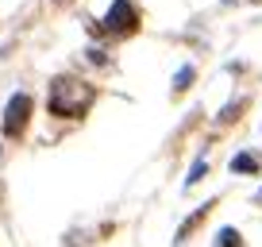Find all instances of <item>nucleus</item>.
Here are the masks:
<instances>
[{
    "mask_svg": "<svg viewBox=\"0 0 262 247\" xmlns=\"http://www.w3.org/2000/svg\"><path fill=\"white\" fill-rule=\"evenodd\" d=\"M93 100H97V89L77 77H54V85H50V112L62 120H81L93 108Z\"/></svg>",
    "mask_w": 262,
    "mask_h": 247,
    "instance_id": "obj_1",
    "label": "nucleus"
},
{
    "mask_svg": "<svg viewBox=\"0 0 262 247\" xmlns=\"http://www.w3.org/2000/svg\"><path fill=\"white\" fill-rule=\"evenodd\" d=\"M35 112V100L27 97V93H12L8 108H4V120H0V128H4V139H19L27 128V120H31Z\"/></svg>",
    "mask_w": 262,
    "mask_h": 247,
    "instance_id": "obj_2",
    "label": "nucleus"
},
{
    "mask_svg": "<svg viewBox=\"0 0 262 247\" xmlns=\"http://www.w3.org/2000/svg\"><path fill=\"white\" fill-rule=\"evenodd\" d=\"M104 27L112 35H135L139 31V12H135V4H131V0H116L112 8H108V16H104Z\"/></svg>",
    "mask_w": 262,
    "mask_h": 247,
    "instance_id": "obj_3",
    "label": "nucleus"
},
{
    "mask_svg": "<svg viewBox=\"0 0 262 247\" xmlns=\"http://www.w3.org/2000/svg\"><path fill=\"white\" fill-rule=\"evenodd\" d=\"M212 205H216V201H208V205H201V209H196V213L189 216L185 224H181V232H178V243H185V239H189V232H196V228H201V220H205V216L212 213Z\"/></svg>",
    "mask_w": 262,
    "mask_h": 247,
    "instance_id": "obj_4",
    "label": "nucleus"
},
{
    "mask_svg": "<svg viewBox=\"0 0 262 247\" xmlns=\"http://www.w3.org/2000/svg\"><path fill=\"white\" fill-rule=\"evenodd\" d=\"M231 170H235V174H254V170H258V158H254V155H235V158H231Z\"/></svg>",
    "mask_w": 262,
    "mask_h": 247,
    "instance_id": "obj_5",
    "label": "nucleus"
},
{
    "mask_svg": "<svg viewBox=\"0 0 262 247\" xmlns=\"http://www.w3.org/2000/svg\"><path fill=\"white\" fill-rule=\"evenodd\" d=\"M216 247H243V236H239L235 228H220V236H216Z\"/></svg>",
    "mask_w": 262,
    "mask_h": 247,
    "instance_id": "obj_6",
    "label": "nucleus"
},
{
    "mask_svg": "<svg viewBox=\"0 0 262 247\" xmlns=\"http://www.w3.org/2000/svg\"><path fill=\"white\" fill-rule=\"evenodd\" d=\"M193 77H196V70H193V66H181V70H178V77H173V93H185Z\"/></svg>",
    "mask_w": 262,
    "mask_h": 247,
    "instance_id": "obj_7",
    "label": "nucleus"
},
{
    "mask_svg": "<svg viewBox=\"0 0 262 247\" xmlns=\"http://www.w3.org/2000/svg\"><path fill=\"white\" fill-rule=\"evenodd\" d=\"M243 108H247V100H235V105H228V108L220 112V123H231V120H235L239 112H243Z\"/></svg>",
    "mask_w": 262,
    "mask_h": 247,
    "instance_id": "obj_8",
    "label": "nucleus"
},
{
    "mask_svg": "<svg viewBox=\"0 0 262 247\" xmlns=\"http://www.w3.org/2000/svg\"><path fill=\"white\" fill-rule=\"evenodd\" d=\"M205 170H208V162H205V158H196V162H193V170H189V186H196V181L205 178Z\"/></svg>",
    "mask_w": 262,
    "mask_h": 247,
    "instance_id": "obj_9",
    "label": "nucleus"
}]
</instances>
